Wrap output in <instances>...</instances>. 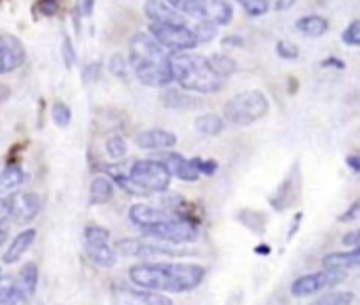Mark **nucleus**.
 <instances>
[{
  "label": "nucleus",
  "instance_id": "f03ea898",
  "mask_svg": "<svg viewBox=\"0 0 360 305\" xmlns=\"http://www.w3.org/2000/svg\"><path fill=\"white\" fill-rule=\"evenodd\" d=\"M129 63L137 80L146 86H169L173 78L171 53L152 36L135 34L129 44Z\"/></svg>",
  "mask_w": 360,
  "mask_h": 305
},
{
  "label": "nucleus",
  "instance_id": "5701e85b",
  "mask_svg": "<svg viewBox=\"0 0 360 305\" xmlns=\"http://www.w3.org/2000/svg\"><path fill=\"white\" fill-rule=\"evenodd\" d=\"M114 196V186L110 179L105 177H95L91 181V188H89V200L91 205H105L110 202Z\"/></svg>",
  "mask_w": 360,
  "mask_h": 305
},
{
  "label": "nucleus",
  "instance_id": "dca6fc26",
  "mask_svg": "<svg viewBox=\"0 0 360 305\" xmlns=\"http://www.w3.org/2000/svg\"><path fill=\"white\" fill-rule=\"evenodd\" d=\"M137 145L141 150H152V152H167L177 143V137L169 131L162 129H150L137 135Z\"/></svg>",
  "mask_w": 360,
  "mask_h": 305
},
{
  "label": "nucleus",
  "instance_id": "c03bdc74",
  "mask_svg": "<svg viewBox=\"0 0 360 305\" xmlns=\"http://www.w3.org/2000/svg\"><path fill=\"white\" fill-rule=\"evenodd\" d=\"M221 44L224 46H230V48H240V46H245V40L240 36H226L221 40Z\"/></svg>",
  "mask_w": 360,
  "mask_h": 305
},
{
  "label": "nucleus",
  "instance_id": "aec40b11",
  "mask_svg": "<svg viewBox=\"0 0 360 305\" xmlns=\"http://www.w3.org/2000/svg\"><path fill=\"white\" fill-rule=\"evenodd\" d=\"M295 30H297L302 36H308V38H321V36H325V34H327V30H329V21H327L323 15H306V17L297 19Z\"/></svg>",
  "mask_w": 360,
  "mask_h": 305
},
{
  "label": "nucleus",
  "instance_id": "6ab92c4d",
  "mask_svg": "<svg viewBox=\"0 0 360 305\" xmlns=\"http://www.w3.org/2000/svg\"><path fill=\"white\" fill-rule=\"evenodd\" d=\"M200 17L215 25H228L234 17V11H232L230 2H226V0H205Z\"/></svg>",
  "mask_w": 360,
  "mask_h": 305
},
{
  "label": "nucleus",
  "instance_id": "4468645a",
  "mask_svg": "<svg viewBox=\"0 0 360 305\" xmlns=\"http://www.w3.org/2000/svg\"><path fill=\"white\" fill-rule=\"evenodd\" d=\"M112 305H173V301L154 291H114Z\"/></svg>",
  "mask_w": 360,
  "mask_h": 305
},
{
  "label": "nucleus",
  "instance_id": "9b49d317",
  "mask_svg": "<svg viewBox=\"0 0 360 305\" xmlns=\"http://www.w3.org/2000/svg\"><path fill=\"white\" fill-rule=\"evenodd\" d=\"M25 59V48L19 38L11 34H0V74L17 70Z\"/></svg>",
  "mask_w": 360,
  "mask_h": 305
},
{
  "label": "nucleus",
  "instance_id": "f3484780",
  "mask_svg": "<svg viewBox=\"0 0 360 305\" xmlns=\"http://www.w3.org/2000/svg\"><path fill=\"white\" fill-rule=\"evenodd\" d=\"M143 11L152 23H181V25L186 23L184 15L165 0H146Z\"/></svg>",
  "mask_w": 360,
  "mask_h": 305
},
{
  "label": "nucleus",
  "instance_id": "cd10ccee",
  "mask_svg": "<svg viewBox=\"0 0 360 305\" xmlns=\"http://www.w3.org/2000/svg\"><path fill=\"white\" fill-rule=\"evenodd\" d=\"M105 152H108L110 158L122 160V158L127 156L129 148H127V141H124L120 135H112V137H108V141H105Z\"/></svg>",
  "mask_w": 360,
  "mask_h": 305
},
{
  "label": "nucleus",
  "instance_id": "4c0bfd02",
  "mask_svg": "<svg viewBox=\"0 0 360 305\" xmlns=\"http://www.w3.org/2000/svg\"><path fill=\"white\" fill-rule=\"evenodd\" d=\"M194 167L198 169L200 175H213L217 171V162L215 160H202V158H192Z\"/></svg>",
  "mask_w": 360,
  "mask_h": 305
},
{
  "label": "nucleus",
  "instance_id": "f8f14e48",
  "mask_svg": "<svg viewBox=\"0 0 360 305\" xmlns=\"http://www.w3.org/2000/svg\"><path fill=\"white\" fill-rule=\"evenodd\" d=\"M156 160H160V162L167 167V171L171 173V177H177V179H181V181L194 183V181H198V177H200V173H198V169L194 167V162L188 160V158H184L181 154L162 152L160 156H156Z\"/></svg>",
  "mask_w": 360,
  "mask_h": 305
},
{
  "label": "nucleus",
  "instance_id": "20e7f679",
  "mask_svg": "<svg viewBox=\"0 0 360 305\" xmlns=\"http://www.w3.org/2000/svg\"><path fill=\"white\" fill-rule=\"evenodd\" d=\"M270 110V101L262 91H243L224 105V120L234 126H249L262 120Z\"/></svg>",
  "mask_w": 360,
  "mask_h": 305
},
{
  "label": "nucleus",
  "instance_id": "b1692460",
  "mask_svg": "<svg viewBox=\"0 0 360 305\" xmlns=\"http://www.w3.org/2000/svg\"><path fill=\"white\" fill-rule=\"evenodd\" d=\"M36 283H38V268L34 264H27L21 268L19 278H17V291L21 297H32L36 291Z\"/></svg>",
  "mask_w": 360,
  "mask_h": 305
},
{
  "label": "nucleus",
  "instance_id": "2f4dec72",
  "mask_svg": "<svg viewBox=\"0 0 360 305\" xmlns=\"http://www.w3.org/2000/svg\"><path fill=\"white\" fill-rule=\"evenodd\" d=\"M238 4L249 17H262L268 13V4L264 0H238Z\"/></svg>",
  "mask_w": 360,
  "mask_h": 305
},
{
  "label": "nucleus",
  "instance_id": "72a5a7b5",
  "mask_svg": "<svg viewBox=\"0 0 360 305\" xmlns=\"http://www.w3.org/2000/svg\"><path fill=\"white\" fill-rule=\"evenodd\" d=\"M129 67H131V63H127V59H124L122 55H114V57L110 59V70H112V74H116L118 78H127Z\"/></svg>",
  "mask_w": 360,
  "mask_h": 305
},
{
  "label": "nucleus",
  "instance_id": "f704fd0d",
  "mask_svg": "<svg viewBox=\"0 0 360 305\" xmlns=\"http://www.w3.org/2000/svg\"><path fill=\"white\" fill-rule=\"evenodd\" d=\"M162 101H165V105H169V108H184V105L190 103V99L184 97L181 93H177V91H167L165 97H162Z\"/></svg>",
  "mask_w": 360,
  "mask_h": 305
},
{
  "label": "nucleus",
  "instance_id": "7ed1b4c3",
  "mask_svg": "<svg viewBox=\"0 0 360 305\" xmlns=\"http://www.w3.org/2000/svg\"><path fill=\"white\" fill-rule=\"evenodd\" d=\"M171 70L175 82L192 93H217L221 91L226 78H221L209 57L198 53H173L171 55Z\"/></svg>",
  "mask_w": 360,
  "mask_h": 305
},
{
  "label": "nucleus",
  "instance_id": "c85d7f7f",
  "mask_svg": "<svg viewBox=\"0 0 360 305\" xmlns=\"http://www.w3.org/2000/svg\"><path fill=\"white\" fill-rule=\"evenodd\" d=\"M192 32H194V36H196V40H198V44L200 42H211L215 36H217V25L215 23H211V21H200V23H196L194 27H192Z\"/></svg>",
  "mask_w": 360,
  "mask_h": 305
},
{
  "label": "nucleus",
  "instance_id": "412c9836",
  "mask_svg": "<svg viewBox=\"0 0 360 305\" xmlns=\"http://www.w3.org/2000/svg\"><path fill=\"white\" fill-rule=\"evenodd\" d=\"M34 238H36V232L34 230H23L21 234H17L15 236V240L11 242V247H8V251L4 253V264H15V261H19L25 253H27V249L32 247V242H34Z\"/></svg>",
  "mask_w": 360,
  "mask_h": 305
},
{
  "label": "nucleus",
  "instance_id": "de8ad7c7",
  "mask_svg": "<svg viewBox=\"0 0 360 305\" xmlns=\"http://www.w3.org/2000/svg\"><path fill=\"white\" fill-rule=\"evenodd\" d=\"M323 67H338V70H344V61H340V59H325L323 61Z\"/></svg>",
  "mask_w": 360,
  "mask_h": 305
},
{
  "label": "nucleus",
  "instance_id": "bb28decb",
  "mask_svg": "<svg viewBox=\"0 0 360 305\" xmlns=\"http://www.w3.org/2000/svg\"><path fill=\"white\" fill-rule=\"evenodd\" d=\"M169 2L175 11H179L181 15H190V17H200L202 15V2L205 0H165Z\"/></svg>",
  "mask_w": 360,
  "mask_h": 305
},
{
  "label": "nucleus",
  "instance_id": "49530a36",
  "mask_svg": "<svg viewBox=\"0 0 360 305\" xmlns=\"http://www.w3.org/2000/svg\"><path fill=\"white\" fill-rule=\"evenodd\" d=\"M8 215H11V205H8L6 200L0 198V223H2Z\"/></svg>",
  "mask_w": 360,
  "mask_h": 305
},
{
  "label": "nucleus",
  "instance_id": "a19ab883",
  "mask_svg": "<svg viewBox=\"0 0 360 305\" xmlns=\"http://www.w3.org/2000/svg\"><path fill=\"white\" fill-rule=\"evenodd\" d=\"M264 2L268 4V8H274V11H289L295 0H264Z\"/></svg>",
  "mask_w": 360,
  "mask_h": 305
},
{
  "label": "nucleus",
  "instance_id": "a878e982",
  "mask_svg": "<svg viewBox=\"0 0 360 305\" xmlns=\"http://www.w3.org/2000/svg\"><path fill=\"white\" fill-rule=\"evenodd\" d=\"M209 61H211L213 70H215L221 78H228V76H232V74L236 72V61H234L232 57L224 55V53H215V55H211V57H209Z\"/></svg>",
  "mask_w": 360,
  "mask_h": 305
},
{
  "label": "nucleus",
  "instance_id": "7c9ffc66",
  "mask_svg": "<svg viewBox=\"0 0 360 305\" xmlns=\"http://www.w3.org/2000/svg\"><path fill=\"white\" fill-rule=\"evenodd\" d=\"M51 118H53V122L59 126V129H65L68 124H70V120H72V112H70V108L65 105V103H55L53 105V110H51Z\"/></svg>",
  "mask_w": 360,
  "mask_h": 305
},
{
  "label": "nucleus",
  "instance_id": "37998d69",
  "mask_svg": "<svg viewBox=\"0 0 360 305\" xmlns=\"http://www.w3.org/2000/svg\"><path fill=\"white\" fill-rule=\"evenodd\" d=\"M74 46H72V42H70V38H63V61H65V65H72L74 63Z\"/></svg>",
  "mask_w": 360,
  "mask_h": 305
},
{
  "label": "nucleus",
  "instance_id": "39448f33",
  "mask_svg": "<svg viewBox=\"0 0 360 305\" xmlns=\"http://www.w3.org/2000/svg\"><path fill=\"white\" fill-rule=\"evenodd\" d=\"M141 234L160 242H169V245H188L198 238L196 226L190 219H184L181 215H175L150 228H141Z\"/></svg>",
  "mask_w": 360,
  "mask_h": 305
},
{
  "label": "nucleus",
  "instance_id": "393cba45",
  "mask_svg": "<svg viewBox=\"0 0 360 305\" xmlns=\"http://www.w3.org/2000/svg\"><path fill=\"white\" fill-rule=\"evenodd\" d=\"M23 181V171L19 167H6L2 173H0V192H11L15 190L17 186H21Z\"/></svg>",
  "mask_w": 360,
  "mask_h": 305
},
{
  "label": "nucleus",
  "instance_id": "a18cd8bd",
  "mask_svg": "<svg viewBox=\"0 0 360 305\" xmlns=\"http://www.w3.org/2000/svg\"><path fill=\"white\" fill-rule=\"evenodd\" d=\"M346 162H348V167H350V169H352V171H354V173H356V175L360 177V156L359 154H350Z\"/></svg>",
  "mask_w": 360,
  "mask_h": 305
},
{
  "label": "nucleus",
  "instance_id": "473e14b6",
  "mask_svg": "<svg viewBox=\"0 0 360 305\" xmlns=\"http://www.w3.org/2000/svg\"><path fill=\"white\" fill-rule=\"evenodd\" d=\"M342 40H344L346 44H350V46H360V19L352 21V23L344 30Z\"/></svg>",
  "mask_w": 360,
  "mask_h": 305
},
{
  "label": "nucleus",
  "instance_id": "09e8293b",
  "mask_svg": "<svg viewBox=\"0 0 360 305\" xmlns=\"http://www.w3.org/2000/svg\"><path fill=\"white\" fill-rule=\"evenodd\" d=\"M6 238H8V228L0 223V247H2L4 242H6Z\"/></svg>",
  "mask_w": 360,
  "mask_h": 305
},
{
  "label": "nucleus",
  "instance_id": "ddd939ff",
  "mask_svg": "<svg viewBox=\"0 0 360 305\" xmlns=\"http://www.w3.org/2000/svg\"><path fill=\"white\" fill-rule=\"evenodd\" d=\"M11 215L19 223H30L42 209V198L32 192H19L11 198Z\"/></svg>",
  "mask_w": 360,
  "mask_h": 305
},
{
  "label": "nucleus",
  "instance_id": "0eeeda50",
  "mask_svg": "<svg viewBox=\"0 0 360 305\" xmlns=\"http://www.w3.org/2000/svg\"><path fill=\"white\" fill-rule=\"evenodd\" d=\"M150 34L169 51V53H188L192 51L198 40L186 23H152Z\"/></svg>",
  "mask_w": 360,
  "mask_h": 305
},
{
  "label": "nucleus",
  "instance_id": "ea45409f",
  "mask_svg": "<svg viewBox=\"0 0 360 305\" xmlns=\"http://www.w3.org/2000/svg\"><path fill=\"white\" fill-rule=\"evenodd\" d=\"M93 6H95V0H76V13L82 17H89L93 13Z\"/></svg>",
  "mask_w": 360,
  "mask_h": 305
},
{
  "label": "nucleus",
  "instance_id": "e433bc0d",
  "mask_svg": "<svg viewBox=\"0 0 360 305\" xmlns=\"http://www.w3.org/2000/svg\"><path fill=\"white\" fill-rule=\"evenodd\" d=\"M17 285H13L8 278H0V304H4L6 299H11L13 295H17Z\"/></svg>",
  "mask_w": 360,
  "mask_h": 305
},
{
  "label": "nucleus",
  "instance_id": "6e6552de",
  "mask_svg": "<svg viewBox=\"0 0 360 305\" xmlns=\"http://www.w3.org/2000/svg\"><path fill=\"white\" fill-rule=\"evenodd\" d=\"M84 251L97 268H112L116 264V251L110 247V232L99 226H89L84 230Z\"/></svg>",
  "mask_w": 360,
  "mask_h": 305
},
{
  "label": "nucleus",
  "instance_id": "a211bd4d",
  "mask_svg": "<svg viewBox=\"0 0 360 305\" xmlns=\"http://www.w3.org/2000/svg\"><path fill=\"white\" fill-rule=\"evenodd\" d=\"M360 268V247L346 251V253H331L323 257V270H333V272H348Z\"/></svg>",
  "mask_w": 360,
  "mask_h": 305
},
{
  "label": "nucleus",
  "instance_id": "4be33fe9",
  "mask_svg": "<svg viewBox=\"0 0 360 305\" xmlns=\"http://www.w3.org/2000/svg\"><path fill=\"white\" fill-rule=\"evenodd\" d=\"M194 126H196V131H198L200 135H205V137H215V135H221V133H224L226 120H224V116L209 112V114H200V116L194 120Z\"/></svg>",
  "mask_w": 360,
  "mask_h": 305
},
{
  "label": "nucleus",
  "instance_id": "9d476101",
  "mask_svg": "<svg viewBox=\"0 0 360 305\" xmlns=\"http://www.w3.org/2000/svg\"><path fill=\"white\" fill-rule=\"evenodd\" d=\"M116 251L127 257H141V259H152V257H173L181 255L175 249L165 247V242H139V240H120L116 245Z\"/></svg>",
  "mask_w": 360,
  "mask_h": 305
},
{
  "label": "nucleus",
  "instance_id": "c756f323",
  "mask_svg": "<svg viewBox=\"0 0 360 305\" xmlns=\"http://www.w3.org/2000/svg\"><path fill=\"white\" fill-rule=\"evenodd\" d=\"M352 301H354V295L350 291H338V293H327L325 297H321L312 305H352Z\"/></svg>",
  "mask_w": 360,
  "mask_h": 305
},
{
  "label": "nucleus",
  "instance_id": "423d86ee",
  "mask_svg": "<svg viewBox=\"0 0 360 305\" xmlns=\"http://www.w3.org/2000/svg\"><path fill=\"white\" fill-rule=\"evenodd\" d=\"M129 177L146 194L165 192L171 183V173L167 171V167L160 160H137V162H133Z\"/></svg>",
  "mask_w": 360,
  "mask_h": 305
},
{
  "label": "nucleus",
  "instance_id": "c9c22d12",
  "mask_svg": "<svg viewBox=\"0 0 360 305\" xmlns=\"http://www.w3.org/2000/svg\"><path fill=\"white\" fill-rule=\"evenodd\" d=\"M276 55H278L281 59H297V57H300V51H297L293 44L281 40V42L276 44Z\"/></svg>",
  "mask_w": 360,
  "mask_h": 305
},
{
  "label": "nucleus",
  "instance_id": "58836bf2",
  "mask_svg": "<svg viewBox=\"0 0 360 305\" xmlns=\"http://www.w3.org/2000/svg\"><path fill=\"white\" fill-rule=\"evenodd\" d=\"M57 8H59V0H38V2H36V11H38L40 15H46V17L55 15Z\"/></svg>",
  "mask_w": 360,
  "mask_h": 305
},
{
  "label": "nucleus",
  "instance_id": "f257e3e1",
  "mask_svg": "<svg viewBox=\"0 0 360 305\" xmlns=\"http://www.w3.org/2000/svg\"><path fill=\"white\" fill-rule=\"evenodd\" d=\"M198 264H137L129 270L133 285L154 293H188L205 280Z\"/></svg>",
  "mask_w": 360,
  "mask_h": 305
},
{
  "label": "nucleus",
  "instance_id": "2eb2a0df",
  "mask_svg": "<svg viewBox=\"0 0 360 305\" xmlns=\"http://www.w3.org/2000/svg\"><path fill=\"white\" fill-rule=\"evenodd\" d=\"M179 213L175 211H165V209H154L150 205H133L129 209V219L141 230V228H150V226H156L160 221H167L171 217H175Z\"/></svg>",
  "mask_w": 360,
  "mask_h": 305
},
{
  "label": "nucleus",
  "instance_id": "79ce46f5",
  "mask_svg": "<svg viewBox=\"0 0 360 305\" xmlns=\"http://www.w3.org/2000/svg\"><path fill=\"white\" fill-rule=\"evenodd\" d=\"M342 242H344L346 247H352V249L360 247V228L359 230H352V232H348V234L342 238Z\"/></svg>",
  "mask_w": 360,
  "mask_h": 305
},
{
  "label": "nucleus",
  "instance_id": "1a4fd4ad",
  "mask_svg": "<svg viewBox=\"0 0 360 305\" xmlns=\"http://www.w3.org/2000/svg\"><path fill=\"white\" fill-rule=\"evenodd\" d=\"M344 278H346V272H333V270L306 274V276H300L293 280L291 295L293 297H310V295H316V293L338 287Z\"/></svg>",
  "mask_w": 360,
  "mask_h": 305
}]
</instances>
